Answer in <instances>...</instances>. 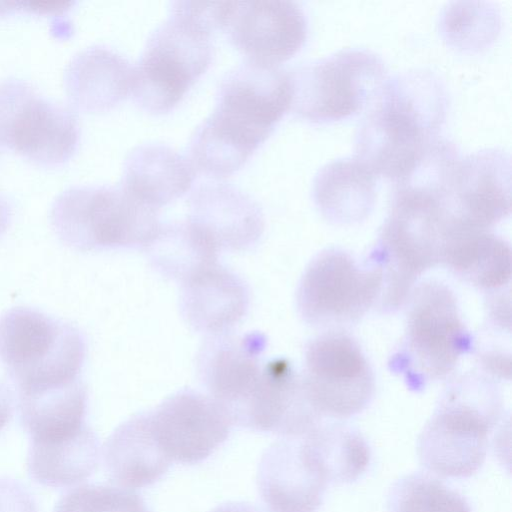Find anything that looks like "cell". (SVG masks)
Masks as SVG:
<instances>
[{
  "mask_svg": "<svg viewBox=\"0 0 512 512\" xmlns=\"http://www.w3.org/2000/svg\"><path fill=\"white\" fill-rule=\"evenodd\" d=\"M256 481L271 512H316L327 487L309 461L301 436L271 444L261 456Z\"/></svg>",
  "mask_w": 512,
  "mask_h": 512,
  "instance_id": "17",
  "label": "cell"
},
{
  "mask_svg": "<svg viewBox=\"0 0 512 512\" xmlns=\"http://www.w3.org/2000/svg\"><path fill=\"white\" fill-rule=\"evenodd\" d=\"M13 410V395L4 384L0 383V430L10 421Z\"/></svg>",
  "mask_w": 512,
  "mask_h": 512,
  "instance_id": "34",
  "label": "cell"
},
{
  "mask_svg": "<svg viewBox=\"0 0 512 512\" xmlns=\"http://www.w3.org/2000/svg\"><path fill=\"white\" fill-rule=\"evenodd\" d=\"M210 512H261L255 506L247 502H226L218 505Z\"/></svg>",
  "mask_w": 512,
  "mask_h": 512,
  "instance_id": "35",
  "label": "cell"
},
{
  "mask_svg": "<svg viewBox=\"0 0 512 512\" xmlns=\"http://www.w3.org/2000/svg\"><path fill=\"white\" fill-rule=\"evenodd\" d=\"M156 439L171 459L196 464L208 458L228 437L232 422L210 395L183 389L150 411Z\"/></svg>",
  "mask_w": 512,
  "mask_h": 512,
  "instance_id": "14",
  "label": "cell"
},
{
  "mask_svg": "<svg viewBox=\"0 0 512 512\" xmlns=\"http://www.w3.org/2000/svg\"><path fill=\"white\" fill-rule=\"evenodd\" d=\"M301 376L308 400L321 418L352 417L374 395L371 366L358 342L342 330L325 331L308 343Z\"/></svg>",
  "mask_w": 512,
  "mask_h": 512,
  "instance_id": "12",
  "label": "cell"
},
{
  "mask_svg": "<svg viewBox=\"0 0 512 512\" xmlns=\"http://www.w3.org/2000/svg\"><path fill=\"white\" fill-rule=\"evenodd\" d=\"M54 512H149L143 499L126 488L88 484L66 493Z\"/></svg>",
  "mask_w": 512,
  "mask_h": 512,
  "instance_id": "32",
  "label": "cell"
},
{
  "mask_svg": "<svg viewBox=\"0 0 512 512\" xmlns=\"http://www.w3.org/2000/svg\"><path fill=\"white\" fill-rule=\"evenodd\" d=\"M405 333L391 367L408 386L421 389L447 377L460 357L471 350L457 299L445 284L427 281L414 287L408 300Z\"/></svg>",
  "mask_w": 512,
  "mask_h": 512,
  "instance_id": "7",
  "label": "cell"
},
{
  "mask_svg": "<svg viewBox=\"0 0 512 512\" xmlns=\"http://www.w3.org/2000/svg\"><path fill=\"white\" fill-rule=\"evenodd\" d=\"M189 221L203 230L221 250H246L264 230L257 201L238 187L221 181L198 186L189 198Z\"/></svg>",
  "mask_w": 512,
  "mask_h": 512,
  "instance_id": "18",
  "label": "cell"
},
{
  "mask_svg": "<svg viewBox=\"0 0 512 512\" xmlns=\"http://www.w3.org/2000/svg\"><path fill=\"white\" fill-rule=\"evenodd\" d=\"M442 204L452 229L490 230L511 212V161L489 148L460 158Z\"/></svg>",
  "mask_w": 512,
  "mask_h": 512,
  "instance_id": "13",
  "label": "cell"
},
{
  "mask_svg": "<svg viewBox=\"0 0 512 512\" xmlns=\"http://www.w3.org/2000/svg\"><path fill=\"white\" fill-rule=\"evenodd\" d=\"M388 512H471L457 490L431 473L416 472L398 479L387 496Z\"/></svg>",
  "mask_w": 512,
  "mask_h": 512,
  "instance_id": "31",
  "label": "cell"
},
{
  "mask_svg": "<svg viewBox=\"0 0 512 512\" xmlns=\"http://www.w3.org/2000/svg\"><path fill=\"white\" fill-rule=\"evenodd\" d=\"M448 93L434 72L414 69L386 79L356 133V158L393 183L440 137Z\"/></svg>",
  "mask_w": 512,
  "mask_h": 512,
  "instance_id": "1",
  "label": "cell"
},
{
  "mask_svg": "<svg viewBox=\"0 0 512 512\" xmlns=\"http://www.w3.org/2000/svg\"><path fill=\"white\" fill-rule=\"evenodd\" d=\"M181 310L196 331L228 333L245 316L249 291L244 281L218 263L182 283Z\"/></svg>",
  "mask_w": 512,
  "mask_h": 512,
  "instance_id": "20",
  "label": "cell"
},
{
  "mask_svg": "<svg viewBox=\"0 0 512 512\" xmlns=\"http://www.w3.org/2000/svg\"><path fill=\"white\" fill-rule=\"evenodd\" d=\"M447 228L440 198L394 189L388 216L368 260L381 276L377 302L383 312L401 308L421 274L440 263Z\"/></svg>",
  "mask_w": 512,
  "mask_h": 512,
  "instance_id": "3",
  "label": "cell"
},
{
  "mask_svg": "<svg viewBox=\"0 0 512 512\" xmlns=\"http://www.w3.org/2000/svg\"><path fill=\"white\" fill-rule=\"evenodd\" d=\"M196 172L187 159L163 143H144L126 156L120 185L143 203L159 210L186 193Z\"/></svg>",
  "mask_w": 512,
  "mask_h": 512,
  "instance_id": "23",
  "label": "cell"
},
{
  "mask_svg": "<svg viewBox=\"0 0 512 512\" xmlns=\"http://www.w3.org/2000/svg\"><path fill=\"white\" fill-rule=\"evenodd\" d=\"M144 250L159 273L182 283L218 263L220 252L212 239L188 219L161 223Z\"/></svg>",
  "mask_w": 512,
  "mask_h": 512,
  "instance_id": "29",
  "label": "cell"
},
{
  "mask_svg": "<svg viewBox=\"0 0 512 512\" xmlns=\"http://www.w3.org/2000/svg\"><path fill=\"white\" fill-rule=\"evenodd\" d=\"M11 218V206L7 198L0 193V235L6 230Z\"/></svg>",
  "mask_w": 512,
  "mask_h": 512,
  "instance_id": "36",
  "label": "cell"
},
{
  "mask_svg": "<svg viewBox=\"0 0 512 512\" xmlns=\"http://www.w3.org/2000/svg\"><path fill=\"white\" fill-rule=\"evenodd\" d=\"M96 433L84 426L77 433L53 441H30L27 470L36 482L49 487H67L87 479L100 458Z\"/></svg>",
  "mask_w": 512,
  "mask_h": 512,
  "instance_id": "26",
  "label": "cell"
},
{
  "mask_svg": "<svg viewBox=\"0 0 512 512\" xmlns=\"http://www.w3.org/2000/svg\"><path fill=\"white\" fill-rule=\"evenodd\" d=\"M439 30L454 48L481 51L497 38L500 15L487 2H452L442 11Z\"/></svg>",
  "mask_w": 512,
  "mask_h": 512,
  "instance_id": "30",
  "label": "cell"
},
{
  "mask_svg": "<svg viewBox=\"0 0 512 512\" xmlns=\"http://www.w3.org/2000/svg\"><path fill=\"white\" fill-rule=\"evenodd\" d=\"M291 100L289 72L246 59L221 79L215 107L205 121L232 144L254 153L290 109Z\"/></svg>",
  "mask_w": 512,
  "mask_h": 512,
  "instance_id": "9",
  "label": "cell"
},
{
  "mask_svg": "<svg viewBox=\"0 0 512 512\" xmlns=\"http://www.w3.org/2000/svg\"><path fill=\"white\" fill-rule=\"evenodd\" d=\"M320 423L302 376L283 358L263 365L258 380L232 416L233 425L283 437L303 436Z\"/></svg>",
  "mask_w": 512,
  "mask_h": 512,
  "instance_id": "15",
  "label": "cell"
},
{
  "mask_svg": "<svg viewBox=\"0 0 512 512\" xmlns=\"http://www.w3.org/2000/svg\"><path fill=\"white\" fill-rule=\"evenodd\" d=\"M224 32L247 60L278 66L302 48L308 24L293 1H235Z\"/></svg>",
  "mask_w": 512,
  "mask_h": 512,
  "instance_id": "16",
  "label": "cell"
},
{
  "mask_svg": "<svg viewBox=\"0 0 512 512\" xmlns=\"http://www.w3.org/2000/svg\"><path fill=\"white\" fill-rule=\"evenodd\" d=\"M103 459L111 481L126 489L153 484L172 462L156 439L150 411L133 415L111 433Z\"/></svg>",
  "mask_w": 512,
  "mask_h": 512,
  "instance_id": "22",
  "label": "cell"
},
{
  "mask_svg": "<svg viewBox=\"0 0 512 512\" xmlns=\"http://www.w3.org/2000/svg\"><path fill=\"white\" fill-rule=\"evenodd\" d=\"M301 438L309 461L327 485L355 482L369 466V445L350 426L320 423Z\"/></svg>",
  "mask_w": 512,
  "mask_h": 512,
  "instance_id": "28",
  "label": "cell"
},
{
  "mask_svg": "<svg viewBox=\"0 0 512 512\" xmlns=\"http://www.w3.org/2000/svg\"><path fill=\"white\" fill-rule=\"evenodd\" d=\"M87 400L86 387L79 379L19 394L21 420L30 441H53L80 431L86 426Z\"/></svg>",
  "mask_w": 512,
  "mask_h": 512,
  "instance_id": "27",
  "label": "cell"
},
{
  "mask_svg": "<svg viewBox=\"0 0 512 512\" xmlns=\"http://www.w3.org/2000/svg\"><path fill=\"white\" fill-rule=\"evenodd\" d=\"M50 222L65 244L80 251L144 249L161 224L157 209L120 184L66 188L51 205Z\"/></svg>",
  "mask_w": 512,
  "mask_h": 512,
  "instance_id": "4",
  "label": "cell"
},
{
  "mask_svg": "<svg viewBox=\"0 0 512 512\" xmlns=\"http://www.w3.org/2000/svg\"><path fill=\"white\" fill-rule=\"evenodd\" d=\"M375 175L356 157L323 166L313 181V199L323 217L337 225L365 220L376 201Z\"/></svg>",
  "mask_w": 512,
  "mask_h": 512,
  "instance_id": "25",
  "label": "cell"
},
{
  "mask_svg": "<svg viewBox=\"0 0 512 512\" xmlns=\"http://www.w3.org/2000/svg\"><path fill=\"white\" fill-rule=\"evenodd\" d=\"M77 116L18 77L0 80V146L45 166L66 162L77 149Z\"/></svg>",
  "mask_w": 512,
  "mask_h": 512,
  "instance_id": "10",
  "label": "cell"
},
{
  "mask_svg": "<svg viewBox=\"0 0 512 512\" xmlns=\"http://www.w3.org/2000/svg\"><path fill=\"white\" fill-rule=\"evenodd\" d=\"M207 340L198 355V370L209 395L231 420L260 376L266 338L253 332L242 336L226 333Z\"/></svg>",
  "mask_w": 512,
  "mask_h": 512,
  "instance_id": "19",
  "label": "cell"
},
{
  "mask_svg": "<svg viewBox=\"0 0 512 512\" xmlns=\"http://www.w3.org/2000/svg\"><path fill=\"white\" fill-rule=\"evenodd\" d=\"M85 355L82 334L68 323L26 307L0 317V360L19 394L78 380Z\"/></svg>",
  "mask_w": 512,
  "mask_h": 512,
  "instance_id": "6",
  "label": "cell"
},
{
  "mask_svg": "<svg viewBox=\"0 0 512 512\" xmlns=\"http://www.w3.org/2000/svg\"><path fill=\"white\" fill-rule=\"evenodd\" d=\"M291 111L312 123L348 118L368 108L386 81V66L367 49H343L289 72Z\"/></svg>",
  "mask_w": 512,
  "mask_h": 512,
  "instance_id": "8",
  "label": "cell"
},
{
  "mask_svg": "<svg viewBox=\"0 0 512 512\" xmlns=\"http://www.w3.org/2000/svg\"><path fill=\"white\" fill-rule=\"evenodd\" d=\"M381 276L349 253L326 249L305 269L297 290V308L312 327L330 330L357 323L380 296Z\"/></svg>",
  "mask_w": 512,
  "mask_h": 512,
  "instance_id": "11",
  "label": "cell"
},
{
  "mask_svg": "<svg viewBox=\"0 0 512 512\" xmlns=\"http://www.w3.org/2000/svg\"><path fill=\"white\" fill-rule=\"evenodd\" d=\"M133 66L104 45L87 47L71 58L64 71V86L71 103L84 111L115 107L131 90Z\"/></svg>",
  "mask_w": 512,
  "mask_h": 512,
  "instance_id": "21",
  "label": "cell"
},
{
  "mask_svg": "<svg viewBox=\"0 0 512 512\" xmlns=\"http://www.w3.org/2000/svg\"><path fill=\"white\" fill-rule=\"evenodd\" d=\"M502 416V398L490 379L476 373L454 379L418 436L421 465L439 477L472 476L484 464L489 434Z\"/></svg>",
  "mask_w": 512,
  "mask_h": 512,
  "instance_id": "2",
  "label": "cell"
},
{
  "mask_svg": "<svg viewBox=\"0 0 512 512\" xmlns=\"http://www.w3.org/2000/svg\"><path fill=\"white\" fill-rule=\"evenodd\" d=\"M440 263L465 282L486 291L496 292L510 283V246L490 230L449 231Z\"/></svg>",
  "mask_w": 512,
  "mask_h": 512,
  "instance_id": "24",
  "label": "cell"
},
{
  "mask_svg": "<svg viewBox=\"0 0 512 512\" xmlns=\"http://www.w3.org/2000/svg\"><path fill=\"white\" fill-rule=\"evenodd\" d=\"M0 512H38L32 494L18 480L0 478Z\"/></svg>",
  "mask_w": 512,
  "mask_h": 512,
  "instance_id": "33",
  "label": "cell"
},
{
  "mask_svg": "<svg viewBox=\"0 0 512 512\" xmlns=\"http://www.w3.org/2000/svg\"><path fill=\"white\" fill-rule=\"evenodd\" d=\"M213 31L171 4L133 66L130 94L151 114L172 110L212 61Z\"/></svg>",
  "mask_w": 512,
  "mask_h": 512,
  "instance_id": "5",
  "label": "cell"
}]
</instances>
